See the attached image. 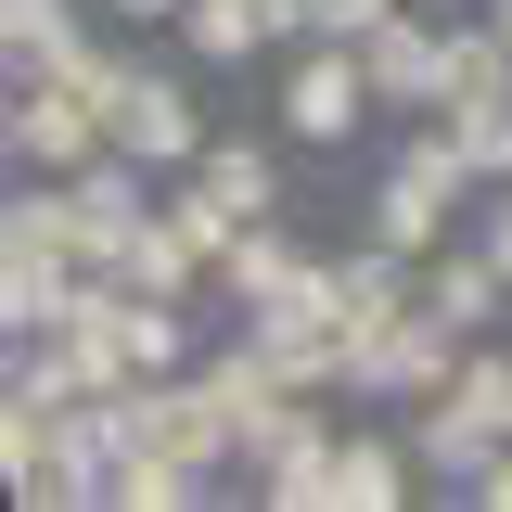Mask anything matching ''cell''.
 Returning <instances> with one entry per match:
<instances>
[{
    "label": "cell",
    "instance_id": "obj_1",
    "mask_svg": "<svg viewBox=\"0 0 512 512\" xmlns=\"http://www.w3.org/2000/svg\"><path fill=\"white\" fill-rule=\"evenodd\" d=\"M116 116H128V141H141V154H180V141H192V103H180V90H128Z\"/></svg>",
    "mask_w": 512,
    "mask_h": 512
},
{
    "label": "cell",
    "instance_id": "obj_2",
    "mask_svg": "<svg viewBox=\"0 0 512 512\" xmlns=\"http://www.w3.org/2000/svg\"><path fill=\"white\" fill-rule=\"evenodd\" d=\"M308 500H397V461H384V448H346V461L320 474Z\"/></svg>",
    "mask_w": 512,
    "mask_h": 512
},
{
    "label": "cell",
    "instance_id": "obj_3",
    "mask_svg": "<svg viewBox=\"0 0 512 512\" xmlns=\"http://www.w3.org/2000/svg\"><path fill=\"white\" fill-rule=\"evenodd\" d=\"M346 103H359L346 64H308V77H295V128H346Z\"/></svg>",
    "mask_w": 512,
    "mask_h": 512
},
{
    "label": "cell",
    "instance_id": "obj_4",
    "mask_svg": "<svg viewBox=\"0 0 512 512\" xmlns=\"http://www.w3.org/2000/svg\"><path fill=\"white\" fill-rule=\"evenodd\" d=\"M436 77H448V64L423 52V39H384V90H436Z\"/></svg>",
    "mask_w": 512,
    "mask_h": 512
},
{
    "label": "cell",
    "instance_id": "obj_5",
    "mask_svg": "<svg viewBox=\"0 0 512 512\" xmlns=\"http://www.w3.org/2000/svg\"><path fill=\"white\" fill-rule=\"evenodd\" d=\"M205 205H218V218H244V205H256V154H218V180H205Z\"/></svg>",
    "mask_w": 512,
    "mask_h": 512
},
{
    "label": "cell",
    "instance_id": "obj_6",
    "mask_svg": "<svg viewBox=\"0 0 512 512\" xmlns=\"http://www.w3.org/2000/svg\"><path fill=\"white\" fill-rule=\"evenodd\" d=\"M308 13H320V26H372L384 0H308Z\"/></svg>",
    "mask_w": 512,
    "mask_h": 512
},
{
    "label": "cell",
    "instance_id": "obj_7",
    "mask_svg": "<svg viewBox=\"0 0 512 512\" xmlns=\"http://www.w3.org/2000/svg\"><path fill=\"white\" fill-rule=\"evenodd\" d=\"M500 269H512V218H500Z\"/></svg>",
    "mask_w": 512,
    "mask_h": 512
},
{
    "label": "cell",
    "instance_id": "obj_8",
    "mask_svg": "<svg viewBox=\"0 0 512 512\" xmlns=\"http://www.w3.org/2000/svg\"><path fill=\"white\" fill-rule=\"evenodd\" d=\"M128 13H154V0H128Z\"/></svg>",
    "mask_w": 512,
    "mask_h": 512
}]
</instances>
